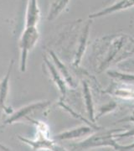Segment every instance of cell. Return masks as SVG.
Listing matches in <instances>:
<instances>
[{
  "mask_svg": "<svg viewBox=\"0 0 134 151\" xmlns=\"http://www.w3.org/2000/svg\"><path fill=\"white\" fill-rule=\"evenodd\" d=\"M100 42L101 59L98 64L99 71L128 59L134 55V39L127 34L119 33L102 38Z\"/></svg>",
  "mask_w": 134,
  "mask_h": 151,
  "instance_id": "1",
  "label": "cell"
},
{
  "mask_svg": "<svg viewBox=\"0 0 134 151\" xmlns=\"http://www.w3.org/2000/svg\"><path fill=\"white\" fill-rule=\"evenodd\" d=\"M121 129L108 130L101 133H94L88 136L86 139L71 145L73 150H86L95 148L111 147L116 150L120 151L121 145H119L115 139L114 134L117 132H121Z\"/></svg>",
  "mask_w": 134,
  "mask_h": 151,
  "instance_id": "2",
  "label": "cell"
},
{
  "mask_svg": "<svg viewBox=\"0 0 134 151\" xmlns=\"http://www.w3.org/2000/svg\"><path fill=\"white\" fill-rule=\"evenodd\" d=\"M39 39V32L37 27L25 28L22 33L19 49H20V66L21 72H25L27 69V60L29 51L37 44Z\"/></svg>",
  "mask_w": 134,
  "mask_h": 151,
  "instance_id": "3",
  "label": "cell"
},
{
  "mask_svg": "<svg viewBox=\"0 0 134 151\" xmlns=\"http://www.w3.org/2000/svg\"><path fill=\"white\" fill-rule=\"evenodd\" d=\"M50 101H41V102H35L26 105L23 108L18 109L14 113H12L10 117L7 119L4 122V127L5 125H10L12 124L21 121L24 119H29V116L32 113L37 112L39 110H43L44 108H48L50 105Z\"/></svg>",
  "mask_w": 134,
  "mask_h": 151,
  "instance_id": "4",
  "label": "cell"
},
{
  "mask_svg": "<svg viewBox=\"0 0 134 151\" xmlns=\"http://www.w3.org/2000/svg\"><path fill=\"white\" fill-rule=\"evenodd\" d=\"M107 93L125 102H134V84L115 81L108 87Z\"/></svg>",
  "mask_w": 134,
  "mask_h": 151,
  "instance_id": "5",
  "label": "cell"
},
{
  "mask_svg": "<svg viewBox=\"0 0 134 151\" xmlns=\"http://www.w3.org/2000/svg\"><path fill=\"white\" fill-rule=\"evenodd\" d=\"M94 130L95 129H93L89 125L70 129L64 131L62 133H59L55 136H54L53 141L55 142V141H65L75 139H80L86 135H90Z\"/></svg>",
  "mask_w": 134,
  "mask_h": 151,
  "instance_id": "6",
  "label": "cell"
},
{
  "mask_svg": "<svg viewBox=\"0 0 134 151\" xmlns=\"http://www.w3.org/2000/svg\"><path fill=\"white\" fill-rule=\"evenodd\" d=\"M134 7V0H121V1H116L113 4L108 6L107 8H104L102 10L98 11L95 14H91L89 15V19H97L100 17H104L107 15H110L112 14L117 13L119 11L127 10Z\"/></svg>",
  "mask_w": 134,
  "mask_h": 151,
  "instance_id": "7",
  "label": "cell"
},
{
  "mask_svg": "<svg viewBox=\"0 0 134 151\" xmlns=\"http://www.w3.org/2000/svg\"><path fill=\"white\" fill-rule=\"evenodd\" d=\"M44 63L46 65V67L49 69V71L51 75V77L53 79L54 82L55 83L56 86L58 87L59 92L61 94V98L63 99L65 97L66 91H67V84L65 83L64 78L62 77V76L59 74L58 70L56 69V67L54 66L53 63H51L45 56H44Z\"/></svg>",
  "mask_w": 134,
  "mask_h": 151,
  "instance_id": "8",
  "label": "cell"
},
{
  "mask_svg": "<svg viewBox=\"0 0 134 151\" xmlns=\"http://www.w3.org/2000/svg\"><path fill=\"white\" fill-rule=\"evenodd\" d=\"M82 91H83V98H84V103H85V106H86V113L88 114V118H89L88 120L91 124H94L95 121H96L94 102H93L91 88H90V86L87 81H82Z\"/></svg>",
  "mask_w": 134,
  "mask_h": 151,
  "instance_id": "9",
  "label": "cell"
},
{
  "mask_svg": "<svg viewBox=\"0 0 134 151\" xmlns=\"http://www.w3.org/2000/svg\"><path fill=\"white\" fill-rule=\"evenodd\" d=\"M40 19V9L36 0H31L28 2L26 10V25L25 28L37 27Z\"/></svg>",
  "mask_w": 134,
  "mask_h": 151,
  "instance_id": "10",
  "label": "cell"
},
{
  "mask_svg": "<svg viewBox=\"0 0 134 151\" xmlns=\"http://www.w3.org/2000/svg\"><path fill=\"white\" fill-rule=\"evenodd\" d=\"M90 28H91V22L86 24V26L83 29V31L81 33V35L80 37V41H79L77 50H76V53H75V60H74V64H75V66H78L80 65L81 59H82L83 55L86 52L87 40H88V37H89V35H90Z\"/></svg>",
  "mask_w": 134,
  "mask_h": 151,
  "instance_id": "11",
  "label": "cell"
},
{
  "mask_svg": "<svg viewBox=\"0 0 134 151\" xmlns=\"http://www.w3.org/2000/svg\"><path fill=\"white\" fill-rule=\"evenodd\" d=\"M18 138L26 145H29L34 150H50L51 147L54 145V141L49 139L47 137H40L35 140H32L30 139L24 138L22 136H18Z\"/></svg>",
  "mask_w": 134,
  "mask_h": 151,
  "instance_id": "12",
  "label": "cell"
},
{
  "mask_svg": "<svg viewBox=\"0 0 134 151\" xmlns=\"http://www.w3.org/2000/svg\"><path fill=\"white\" fill-rule=\"evenodd\" d=\"M14 65V61L11 60L10 65L9 67V70L7 71L6 75L3 78V80L0 81V117L3 110H5V102L7 100L8 93H9V81H10L11 71H12V67Z\"/></svg>",
  "mask_w": 134,
  "mask_h": 151,
  "instance_id": "13",
  "label": "cell"
},
{
  "mask_svg": "<svg viewBox=\"0 0 134 151\" xmlns=\"http://www.w3.org/2000/svg\"><path fill=\"white\" fill-rule=\"evenodd\" d=\"M49 54H50V56H51V58L53 60L54 65L56 67V69L58 70L59 74L62 76V77L64 78L65 83L69 86H70V87H74L75 86V81H74V79H73L71 74L69 72V70L67 69V67L61 62V60L59 59V57L56 55V54L54 51L49 50Z\"/></svg>",
  "mask_w": 134,
  "mask_h": 151,
  "instance_id": "14",
  "label": "cell"
},
{
  "mask_svg": "<svg viewBox=\"0 0 134 151\" xmlns=\"http://www.w3.org/2000/svg\"><path fill=\"white\" fill-rule=\"evenodd\" d=\"M107 75L116 81L126 82L134 84V72L127 70H109L107 71Z\"/></svg>",
  "mask_w": 134,
  "mask_h": 151,
  "instance_id": "15",
  "label": "cell"
},
{
  "mask_svg": "<svg viewBox=\"0 0 134 151\" xmlns=\"http://www.w3.org/2000/svg\"><path fill=\"white\" fill-rule=\"evenodd\" d=\"M70 1H53L51 2V5L49 12L48 19L49 21H52L55 19L56 17H58L61 14L62 11L64 10V9L67 7Z\"/></svg>",
  "mask_w": 134,
  "mask_h": 151,
  "instance_id": "16",
  "label": "cell"
},
{
  "mask_svg": "<svg viewBox=\"0 0 134 151\" xmlns=\"http://www.w3.org/2000/svg\"><path fill=\"white\" fill-rule=\"evenodd\" d=\"M134 136V129H130L128 131H126V132H123V133H116L114 134L115 139H117L118 140V139H121V138H124V137H133ZM134 149V143L129 145H121V149L120 151H127L130 150H133Z\"/></svg>",
  "mask_w": 134,
  "mask_h": 151,
  "instance_id": "17",
  "label": "cell"
},
{
  "mask_svg": "<svg viewBox=\"0 0 134 151\" xmlns=\"http://www.w3.org/2000/svg\"><path fill=\"white\" fill-rule=\"evenodd\" d=\"M116 108H117V103H114V102L108 103L107 105H104V106H103L102 108L101 113H100V114L97 116V118H96V120H97V119H99V118H100V116L102 117V116H103L104 114H106V113L112 112V111H113V110H114V109H115Z\"/></svg>",
  "mask_w": 134,
  "mask_h": 151,
  "instance_id": "18",
  "label": "cell"
},
{
  "mask_svg": "<svg viewBox=\"0 0 134 151\" xmlns=\"http://www.w3.org/2000/svg\"><path fill=\"white\" fill-rule=\"evenodd\" d=\"M49 151H69V150H66L64 147H63V146L55 144V142H54Z\"/></svg>",
  "mask_w": 134,
  "mask_h": 151,
  "instance_id": "19",
  "label": "cell"
},
{
  "mask_svg": "<svg viewBox=\"0 0 134 151\" xmlns=\"http://www.w3.org/2000/svg\"><path fill=\"white\" fill-rule=\"evenodd\" d=\"M119 122L120 123L121 122H131V123H133L134 124V111H133V113H131L128 118L123 119V120H120Z\"/></svg>",
  "mask_w": 134,
  "mask_h": 151,
  "instance_id": "20",
  "label": "cell"
}]
</instances>
